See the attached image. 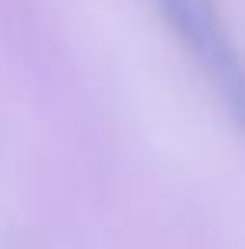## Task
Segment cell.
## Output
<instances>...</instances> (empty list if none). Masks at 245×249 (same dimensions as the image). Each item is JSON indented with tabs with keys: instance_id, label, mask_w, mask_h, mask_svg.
<instances>
[{
	"instance_id": "cell-1",
	"label": "cell",
	"mask_w": 245,
	"mask_h": 249,
	"mask_svg": "<svg viewBox=\"0 0 245 249\" xmlns=\"http://www.w3.org/2000/svg\"><path fill=\"white\" fill-rule=\"evenodd\" d=\"M158 10L229 118L245 131V61L225 27L218 0H158Z\"/></svg>"
}]
</instances>
